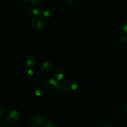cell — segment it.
Masks as SVG:
<instances>
[{
  "label": "cell",
  "mask_w": 127,
  "mask_h": 127,
  "mask_svg": "<svg viewBox=\"0 0 127 127\" xmlns=\"http://www.w3.org/2000/svg\"><path fill=\"white\" fill-rule=\"evenodd\" d=\"M29 121L30 125L34 127H37L42 124L44 121V118L41 115L34 114L30 116Z\"/></svg>",
  "instance_id": "6da1fadb"
},
{
  "label": "cell",
  "mask_w": 127,
  "mask_h": 127,
  "mask_svg": "<svg viewBox=\"0 0 127 127\" xmlns=\"http://www.w3.org/2000/svg\"><path fill=\"white\" fill-rule=\"evenodd\" d=\"M19 117V113L17 111L11 110L6 115V121L9 124H13L18 121Z\"/></svg>",
  "instance_id": "7a4b0ae2"
},
{
  "label": "cell",
  "mask_w": 127,
  "mask_h": 127,
  "mask_svg": "<svg viewBox=\"0 0 127 127\" xmlns=\"http://www.w3.org/2000/svg\"><path fill=\"white\" fill-rule=\"evenodd\" d=\"M31 26L33 29L35 30H39L42 27L43 23L39 18L36 17L32 19Z\"/></svg>",
  "instance_id": "3957f363"
},
{
  "label": "cell",
  "mask_w": 127,
  "mask_h": 127,
  "mask_svg": "<svg viewBox=\"0 0 127 127\" xmlns=\"http://www.w3.org/2000/svg\"><path fill=\"white\" fill-rule=\"evenodd\" d=\"M65 86L71 92L75 91L78 87L77 84L71 80H68L65 82Z\"/></svg>",
  "instance_id": "277c9868"
},
{
  "label": "cell",
  "mask_w": 127,
  "mask_h": 127,
  "mask_svg": "<svg viewBox=\"0 0 127 127\" xmlns=\"http://www.w3.org/2000/svg\"><path fill=\"white\" fill-rule=\"evenodd\" d=\"M52 68V64L49 62H43L40 66L41 71L44 73H47L51 70Z\"/></svg>",
  "instance_id": "5b68a950"
},
{
  "label": "cell",
  "mask_w": 127,
  "mask_h": 127,
  "mask_svg": "<svg viewBox=\"0 0 127 127\" xmlns=\"http://www.w3.org/2000/svg\"><path fill=\"white\" fill-rule=\"evenodd\" d=\"M36 62V58L34 56L32 55H29L26 59V64L29 67L33 66Z\"/></svg>",
  "instance_id": "8992f818"
},
{
  "label": "cell",
  "mask_w": 127,
  "mask_h": 127,
  "mask_svg": "<svg viewBox=\"0 0 127 127\" xmlns=\"http://www.w3.org/2000/svg\"><path fill=\"white\" fill-rule=\"evenodd\" d=\"M50 14L51 13L50 12L46 9H41L39 13V15L40 16V17L44 20H47L48 19L49 17L50 16Z\"/></svg>",
  "instance_id": "52a82bcc"
},
{
  "label": "cell",
  "mask_w": 127,
  "mask_h": 127,
  "mask_svg": "<svg viewBox=\"0 0 127 127\" xmlns=\"http://www.w3.org/2000/svg\"><path fill=\"white\" fill-rule=\"evenodd\" d=\"M55 75L57 79L59 80H62L64 76V70L61 69H58L55 73Z\"/></svg>",
  "instance_id": "ba28073f"
},
{
  "label": "cell",
  "mask_w": 127,
  "mask_h": 127,
  "mask_svg": "<svg viewBox=\"0 0 127 127\" xmlns=\"http://www.w3.org/2000/svg\"><path fill=\"white\" fill-rule=\"evenodd\" d=\"M44 86L50 90H52V89H54L55 87V86H54L49 81V78L46 79L44 81Z\"/></svg>",
  "instance_id": "9c48e42d"
},
{
  "label": "cell",
  "mask_w": 127,
  "mask_h": 127,
  "mask_svg": "<svg viewBox=\"0 0 127 127\" xmlns=\"http://www.w3.org/2000/svg\"><path fill=\"white\" fill-rule=\"evenodd\" d=\"M44 93V90L41 86H38L34 90V93L37 96H41Z\"/></svg>",
  "instance_id": "30bf717a"
},
{
  "label": "cell",
  "mask_w": 127,
  "mask_h": 127,
  "mask_svg": "<svg viewBox=\"0 0 127 127\" xmlns=\"http://www.w3.org/2000/svg\"><path fill=\"white\" fill-rule=\"evenodd\" d=\"M31 3L34 6H38L42 3L43 0H30Z\"/></svg>",
  "instance_id": "8fae6325"
},
{
  "label": "cell",
  "mask_w": 127,
  "mask_h": 127,
  "mask_svg": "<svg viewBox=\"0 0 127 127\" xmlns=\"http://www.w3.org/2000/svg\"><path fill=\"white\" fill-rule=\"evenodd\" d=\"M39 13V11H38L36 9H30L29 11L28 15L30 17H34Z\"/></svg>",
  "instance_id": "7c38bea8"
},
{
  "label": "cell",
  "mask_w": 127,
  "mask_h": 127,
  "mask_svg": "<svg viewBox=\"0 0 127 127\" xmlns=\"http://www.w3.org/2000/svg\"><path fill=\"white\" fill-rule=\"evenodd\" d=\"M57 89H58V90L62 92H64L65 90V88H66V86L62 83L58 84L57 86Z\"/></svg>",
  "instance_id": "4fadbf2b"
},
{
  "label": "cell",
  "mask_w": 127,
  "mask_h": 127,
  "mask_svg": "<svg viewBox=\"0 0 127 127\" xmlns=\"http://www.w3.org/2000/svg\"><path fill=\"white\" fill-rule=\"evenodd\" d=\"M33 73H34V71L32 69H28L26 71V76L28 77H31L33 75Z\"/></svg>",
  "instance_id": "5bb4252c"
},
{
  "label": "cell",
  "mask_w": 127,
  "mask_h": 127,
  "mask_svg": "<svg viewBox=\"0 0 127 127\" xmlns=\"http://www.w3.org/2000/svg\"><path fill=\"white\" fill-rule=\"evenodd\" d=\"M44 127H54V125L51 121H47L44 124Z\"/></svg>",
  "instance_id": "9a60e30c"
},
{
  "label": "cell",
  "mask_w": 127,
  "mask_h": 127,
  "mask_svg": "<svg viewBox=\"0 0 127 127\" xmlns=\"http://www.w3.org/2000/svg\"><path fill=\"white\" fill-rule=\"evenodd\" d=\"M122 110H123V112H124L126 115H127V105H124V106H123Z\"/></svg>",
  "instance_id": "2e32d148"
},
{
  "label": "cell",
  "mask_w": 127,
  "mask_h": 127,
  "mask_svg": "<svg viewBox=\"0 0 127 127\" xmlns=\"http://www.w3.org/2000/svg\"><path fill=\"white\" fill-rule=\"evenodd\" d=\"M64 2L66 4L70 5V4H71L72 3L73 0H64Z\"/></svg>",
  "instance_id": "e0dca14e"
},
{
  "label": "cell",
  "mask_w": 127,
  "mask_h": 127,
  "mask_svg": "<svg viewBox=\"0 0 127 127\" xmlns=\"http://www.w3.org/2000/svg\"><path fill=\"white\" fill-rule=\"evenodd\" d=\"M124 30L127 33V21H126L124 24Z\"/></svg>",
  "instance_id": "ac0fdd59"
},
{
  "label": "cell",
  "mask_w": 127,
  "mask_h": 127,
  "mask_svg": "<svg viewBox=\"0 0 127 127\" xmlns=\"http://www.w3.org/2000/svg\"><path fill=\"white\" fill-rule=\"evenodd\" d=\"M4 109L3 108V107L1 105H0V114L1 115H2L3 114V113H4Z\"/></svg>",
  "instance_id": "d6986e66"
},
{
  "label": "cell",
  "mask_w": 127,
  "mask_h": 127,
  "mask_svg": "<svg viewBox=\"0 0 127 127\" xmlns=\"http://www.w3.org/2000/svg\"><path fill=\"white\" fill-rule=\"evenodd\" d=\"M4 125H5V123H4V121L1 120L0 121V127H3Z\"/></svg>",
  "instance_id": "ffe728a7"
},
{
  "label": "cell",
  "mask_w": 127,
  "mask_h": 127,
  "mask_svg": "<svg viewBox=\"0 0 127 127\" xmlns=\"http://www.w3.org/2000/svg\"><path fill=\"white\" fill-rule=\"evenodd\" d=\"M120 40L121 42H124L126 40V37L124 36H122L120 38Z\"/></svg>",
  "instance_id": "44dd1931"
},
{
  "label": "cell",
  "mask_w": 127,
  "mask_h": 127,
  "mask_svg": "<svg viewBox=\"0 0 127 127\" xmlns=\"http://www.w3.org/2000/svg\"><path fill=\"white\" fill-rule=\"evenodd\" d=\"M101 127H110V126H109V125H104V126H102Z\"/></svg>",
  "instance_id": "7402d4cb"
},
{
  "label": "cell",
  "mask_w": 127,
  "mask_h": 127,
  "mask_svg": "<svg viewBox=\"0 0 127 127\" xmlns=\"http://www.w3.org/2000/svg\"><path fill=\"white\" fill-rule=\"evenodd\" d=\"M21 0L22 2H26L28 0Z\"/></svg>",
  "instance_id": "603a6c76"
},
{
  "label": "cell",
  "mask_w": 127,
  "mask_h": 127,
  "mask_svg": "<svg viewBox=\"0 0 127 127\" xmlns=\"http://www.w3.org/2000/svg\"></svg>",
  "instance_id": "cb8c5ba5"
},
{
  "label": "cell",
  "mask_w": 127,
  "mask_h": 127,
  "mask_svg": "<svg viewBox=\"0 0 127 127\" xmlns=\"http://www.w3.org/2000/svg\"></svg>",
  "instance_id": "d4e9b609"
},
{
  "label": "cell",
  "mask_w": 127,
  "mask_h": 127,
  "mask_svg": "<svg viewBox=\"0 0 127 127\" xmlns=\"http://www.w3.org/2000/svg\"></svg>",
  "instance_id": "484cf974"
}]
</instances>
